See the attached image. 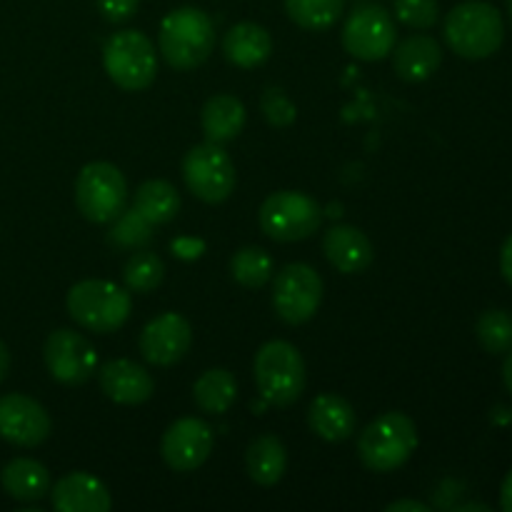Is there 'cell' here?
I'll use <instances>...</instances> for the list:
<instances>
[{"label": "cell", "instance_id": "obj_22", "mask_svg": "<svg viewBox=\"0 0 512 512\" xmlns=\"http://www.w3.org/2000/svg\"><path fill=\"white\" fill-rule=\"evenodd\" d=\"M200 125L208 138V143L225 145L238 138L245 128V105L235 95H213L203 105L200 113Z\"/></svg>", "mask_w": 512, "mask_h": 512}, {"label": "cell", "instance_id": "obj_40", "mask_svg": "<svg viewBox=\"0 0 512 512\" xmlns=\"http://www.w3.org/2000/svg\"><path fill=\"white\" fill-rule=\"evenodd\" d=\"M460 510H483V512H490L488 505H465V508H460Z\"/></svg>", "mask_w": 512, "mask_h": 512}, {"label": "cell", "instance_id": "obj_21", "mask_svg": "<svg viewBox=\"0 0 512 512\" xmlns=\"http://www.w3.org/2000/svg\"><path fill=\"white\" fill-rule=\"evenodd\" d=\"M273 53V38L258 23H238L225 33L223 55L238 68H258Z\"/></svg>", "mask_w": 512, "mask_h": 512}, {"label": "cell", "instance_id": "obj_23", "mask_svg": "<svg viewBox=\"0 0 512 512\" xmlns=\"http://www.w3.org/2000/svg\"><path fill=\"white\" fill-rule=\"evenodd\" d=\"M3 490L18 503H38L50 493V473L33 458H15L0 473Z\"/></svg>", "mask_w": 512, "mask_h": 512}, {"label": "cell", "instance_id": "obj_14", "mask_svg": "<svg viewBox=\"0 0 512 512\" xmlns=\"http://www.w3.org/2000/svg\"><path fill=\"white\" fill-rule=\"evenodd\" d=\"M53 430L48 410L35 398L8 393L0 398V438L18 448H35L45 443Z\"/></svg>", "mask_w": 512, "mask_h": 512}, {"label": "cell", "instance_id": "obj_9", "mask_svg": "<svg viewBox=\"0 0 512 512\" xmlns=\"http://www.w3.org/2000/svg\"><path fill=\"white\" fill-rule=\"evenodd\" d=\"M183 178L190 193L203 203H223L235 190V165L223 145H195L183 158Z\"/></svg>", "mask_w": 512, "mask_h": 512}, {"label": "cell", "instance_id": "obj_39", "mask_svg": "<svg viewBox=\"0 0 512 512\" xmlns=\"http://www.w3.org/2000/svg\"><path fill=\"white\" fill-rule=\"evenodd\" d=\"M503 383L505 388H508V393L512 395V348L508 350V358H505L503 363Z\"/></svg>", "mask_w": 512, "mask_h": 512}, {"label": "cell", "instance_id": "obj_26", "mask_svg": "<svg viewBox=\"0 0 512 512\" xmlns=\"http://www.w3.org/2000/svg\"><path fill=\"white\" fill-rule=\"evenodd\" d=\"M135 210L148 220L150 225H165L178 215L180 195L168 180H145L135 190Z\"/></svg>", "mask_w": 512, "mask_h": 512}, {"label": "cell", "instance_id": "obj_28", "mask_svg": "<svg viewBox=\"0 0 512 512\" xmlns=\"http://www.w3.org/2000/svg\"><path fill=\"white\" fill-rule=\"evenodd\" d=\"M230 273L238 280L243 288H263L270 278H273V260L263 248H240L230 260Z\"/></svg>", "mask_w": 512, "mask_h": 512}, {"label": "cell", "instance_id": "obj_34", "mask_svg": "<svg viewBox=\"0 0 512 512\" xmlns=\"http://www.w3.org/2000/svg\"><path fill=\"white\" fill-rule=\"evenodd\" d=\"M95 3L108 23H125L128 18H133L140 0H95Z\"/></svg>", "mask_w": 512, "mask_h": 512}, {"label": "cell", "instance_id": "obj_41", "mask_svg": "<svg viewBox=\"0 0 512 512\" xmlns=\"http://www.w3.org/2000/svg\"><path fill=\"white\" fill-rule=\"evenodd\" d=\"M508 13H510V20H512V0H508Z\"/></svg>", "mask_w": 512, "mask_h": 512}, {"label": "cell", "instance_id": "obj_20", "mask_svg": "<svg viewBox=\"0 0 512 512\" xmlns=\"http://www.w3.org/2000/svg\"><path fill=\"white\" fill-rule=\"evenodd\" d=\"M308 423L318 438L328 443H343L355 433V410L345 398L335 393H323L310 403Z\"/></svg>", "mask_w": 512, "mask_h": 512}, {"label": "cell", "instance_id": "obj_4", "mask_svg": "<svg viewBox=\"0 0 512 512\" xmlns=\"http://www.w3.org/2000/svg\"><path fill=\"white\" fill-rule=\"evenodd\" d=\"M418 448V428L405 413H385L363 430L358 455L373 473H393L410 460Z\"/></svg>", "mask_w": 512, "mask_h": 512}, {"label": "cell", "instance_id": "obj_3", "mask_svg": "<svg viewBox=\"0 0 512 512\" xmlns=\"http://www.w3.org/2000/svg\"><path fill=\"white\" fill-rule=\"evenodd\" d=\"M255 383L265 403L288 408L303 395L308 375L300 350L288 340H270L255 353Z\"/></svg>", "mask_w": 512, "mask_h": 512}, {"label": "cell", "instance_id": "obj_5", "mask_svg": "<svg viewBox=\"0 0 512 512\" xmlns=\"http://www.w3.org/2000/svg\"><path fill=\"white\" fill-rule=\"evenodd\" d=\"M130 290L108 280H80L68 293V313L90 333H115L130 318Z\"/></svg>", "mask_w": 512, "mask_h": 512}, {"label": "cell", "instance_id": "obj_32", "mask_svg": "<svg viewBox=\"0 0 512 512\" xmlns=\"http://www.w3.org/2000/svg\"><path fill=\"white\" fill-rule=\"evenodd\" d=\"M438 15V0H395V18L413 30L433 28Z\"/></svg>", "mask_w": 512, "mask_h": 512}, {"label": "cell", "instance_id": "obj_17", "mask_svg": "<svg viewBox=\"0 0 512 512\" xmlns=\"http://www.w3.org/2000/svg\"><path fill=\"white\" fill-rule=\"evenodd\" d=\"M50 500L58 512H108L113 505L108 488L83 470L63 475L50 488Z\"/></svg>", "mask_w": 512, "mask_h": 512}, {"label": "cell", "instance_id": "obj_13", "mask_svg": "<svg viewBox=\"0 0 512 512\" xmlns=\"http://www.w3.org/2000/svg\"><path fill=\"white\" fill-rule=\"evenodd\" d=\"M215 435L205 420L180 418L163 433L160 455L175 473H193L213 453Z\"/></svg>", "mask_w": 512, "mask_h": 512}, {"label": "cell", "instance_id": "obj_6", "mask_svg": "<svg viewBox=\"0 0 512 512\" xmlns=\"http://www.w3.org/2000/svg\"><path fill=\"white\" fill-rule=\"evenodd\" d=\"M103 68L118 88L138 93L153 85L158 75V55L150 38L140 30H120L103 48Z\"/></svg>", "mask_w": 512, "mask_h": 512}, {"label": "cell", "instance_id": "obj_10", "mask_svg": "<svg viewBox=\"0 0 512 512\" xmlns=\"http://www.w3.org/2000/svg\"><path fill=\"white\" fill-rule=\"evenodd\" d=\"M395 38L398 30L393 15L378 3H363L353 8L343 25V48L365 63L383 60L385 55L393 53Z\"/></svg>", "mask_w": 512, "mask_h": 512}, {"label": "cell", "instance_id": "obj_37", "mask_svg": "<svg viewBox=\"0 0 512 512\" xmlns=\"http://www.w3.org/2000/svg\"><path fill=\"white\" fill-rule=\"evenodd\" d=\"M500 508L505 512H512V470L508 478L503 480V488H500Z\"/></svg>", "mask_w": 512, "mask_h": 512}, {"label": "cell", "instance_id": "obj_12", "mask_svg": "<svg viewBox=\"0 0 512 512\" xmlns=\"http://www.w3.org/2000/svg\"><path fill=\"white\" fill-rule=\"evenodd\" d=\"M48 373L63 385H83L95 375L98 355L88 338L68 328L53 330L43 345Z\"/></svg>", "mask_w": 512, "mask_h": 512}, {"label": "cell", "instance_id": "obj_35", "mask_svg": "<svg viewBox=\"0 0 512 512\" xmlns=\"http://www.w3.org/2000/svg\"><path fill=\"white\" fill-rule=\"evenodd\" d=\"M500 273L508 280V285H512V233L503 243V250H500Z\"/></svg>", "mask_w": 512, "mask_h": 512}, {"label": "cell", "instance_id": "obj_15", "mask_svg": "<svg viewBox=\"0 0 512 512\" xmlns=\"http://www.w3.org/2000/svg\"><path fill=\"white\" fill-rule=\"evenodd\" d=\"M190 343H193V330H190L188 320L180 313H163L145 325L138 348L150 365L168 368L185 358Z\"/></svg>", "mask_w": 512, "mask_h": 512}, {"label": "cell", "instance_id": "obj_24", "mask_svg": "<svg viewBox=\"0 0 512 512\" xmlns=\"http://www.w3.org/2000/svg\"><path fill=\"white\" fill-rule=\"evenodd\" d=\"M245 468H248L253 483L270 488V485L280 483V478L288 470V450L275 435H260L250 443L248 453H245Z\"/></svg>", "mask_w": 512, "mask_h": 512}, {"label": "cell", "instance_id": "obj_29", "mask_svg": "<svg viewBox=\"0 0 512 512\" xmlns=\"http://www.w3.org/2000/svg\"><path fill=\"white\" fill-rule=\"evenodd\" d=\"M165 278V265L160 260V255L150 253V250H140V253H133L125 263L123 280L125 288L130 293H153Z\"/></svg>", "mask_w": 512, "mask_h": 512}, {"label": "cell", "instance_id": "obj_27", "mask_svg": "<svg viewBox=\"0 0 512 512\" xmlns=\"http://www.w3.org/2000/svg\"><path fill=\"white\" fill-rule=\"evenodd\" d=\"M288 18L305 30H328L340 20L345 0H285Z\"/></svg>", "mask_w": 512, "mask_h": 512}, {"label": "cell", "instance_id": "obj_30", "mask_svg": "<svg viewBox=\"0 0 512 512\" xmlns=\"http://www.w3.org/2000/svg\"><path fill=\"white\" fill-rule=\"evenodd\" d=\"M480 345L490 355H503L512 348V315L508 310H485L475 325Z\"/></svg>", "mask_w": 512, "mask_h": 512}, {"label": "cell", "instance_id": "obj_7", "mask_svg": "<svg viewBox=\"0 0 512 512\" xmlns=\"http://www.w3.org/2000/svg\"><path fill=\"white\" fill-rule=\"evenodd\" d=\"M128 183L113 163L95 160L78 173L75 205L90 223H113L125 210Z\"/></svg>", "mask_w": 512, "mask_h": 512}, {"label": "cell", "instance_id": "obj_25", "mask_svg": "<svg viewBox=\"0 0 512 512\" xmlns=\"http://www.w3.org/2000/svg\"><path fill=\"white\" fill-rule=\"evenodd\" d=\"M193 398L203 413L220 415L228 413L233 403L238 400V383L235 375L225 368L205 370L193 385Z\"/></svg>", "mask_w": 512, "mask_h": 512}, {"label": "cell", "instance_id": "obj_38", "mask_svg": "<svg viewBox=\"0 0 512 512\" xmlns=\"http://www.w3.org/2000/svg\"><path fill=\"white\" fill-rule=\"evenodd\" d=\"M8 370H10V350H8V345L0 340V383L5 380Z\"/></svg>", "mask_w": 512, "mask_h": 512}, {"label": "cell", "instance_id": "obj_33", "mask_svg": "<svg viewBox=\"0 0 512 512\" xmlns=\"http://www.w3.org/2000/svg\"><path fill=\"white\" fill-rule=\"evenodd\" d=\"M260 110H263L265 120H268L273 128H288L298 118V108L293 105V100L285 95L283 88H268L260 98Z\"/></svg>", "mask_w": 512, "mask_h": 512}, {"label": "cell", "instance_id": "obj_8", "mask_svg": "<svg viewBox=\"0 0 512 512\" xmlns=\"http://www.w3.org/2000/svg\"><path fill=\"white\" fill-rule=\"evenodd\" d=\"M320 205L300 190H278L260 205V228L278 243H298L320 228Z\"/></svg>", "mask_w": 512, "mask_h": 512}, {"label": "cell", "instance_id": "obj_18", "mask_svg": "<svg viewBox=\"0 0 512 512\" xmlns=\"http://www.w3.org/2000/svg\"><path fill=\"white\" fill-rule=\"evenodd\" d=\"M323 250L328 263L338 273H363L373 263V243L355 225H333L323 238Z\"/></svg>", "mask_w": 512, "mask_h": 512}, {"label": "cell", "instance_id": "obj_2", "mask_svg": "<svg viewBox=\"0 0 512 512\" xmlns=\"http://www.w3.org/2000/svg\"><path fill=\"white\" fill-rule=\"evenodd\" d=\"M158 48L175 70H193L210 58L215 48V25L200 8H175L160 23Z\"/></svg>", "mask_w": 512, "mask_h": 512}, {"label": "cell", "instance_id": "obj_19", "mask_svg": "<svg viewBox=\"0 0 512 512\" xmlns=\"http://www.w3.org/2000/svg\"><path fill=\"white\" fill-rule=\"evenodd\" d=\"M443 63V48L430 35H410L393 48V70L405 83H423Z\"/></svg>", "mask_w": 512, "mask_h": 512}, {"label": "cell", "instance_id": "obj_1", "mask_svg": "<svg viewBox=\"0 0 512 512\" xmlns=\"http://www.w3.org/2000/svg\"><path fill=\"white\" fill-rule=\"evenodd\" d=\"M445 40L465 60H483L498 53L505 40L503 15L485 0H465L445 18Z\"/></svg>", "mask_w": 512, "mask_h": 512}, {"label": "cell", "instance_id": "obj_11", "mask_svg": "<svg viewBox=\"0 0 512 512\" xmlns=\"http://www.w3.org/2000/svg\"><path fill=\"white\" fill-rule=\"evenodd\" d=\"M323 303V280L315 268L305 263H290L275 275L273 308L288 325H303L318 313Z\"/></svg>", "mask_w": 512, "mask_h": 512}, {"label": "cell", "instance_id": "obj_16", "mask_svg": "<svg viewBox=\"0 0 512 512\" xmlns=\"http://www.w3.org/2000/svg\"><path fill=\"white\" fill-rule=\"evenodd\" d=\"M100 390L118 405H140L153 398L155 380L143 365L128 358L110 360L100 368Z\"/></svg>", "mask_w": 512, "mask_h": 512}, {"label": "cell", "instance_id": "obj_36", "mask_svg": "<svg viewBox=\"0 0 512 512\" xmlns=\"http://www.w3.org/2000/svg\"><path fill=\"white\" fill-rule=\"evenodd\" d=\"M388 512H430V508L425 503H418V500H395L390 503Z\"/></svg>", "mask_w": 512, "mask_h": 512}, {"label": "cell", "instance_id": "obj_31", "mask_svg": "<svg viewBox=\"0 0 512 512\" xmlns=\"http://www.w3.org/2000/svg\"><path fill=\"white\" fill-rule=\"evenodd\" d=\"M110 245L123 250H135L143 248L153 240V225L138 213V210H123L118 218L113 220V228L108 233Z\"/></svg>", "mask_w": 512, "mask_h": 512}]
</instances>
